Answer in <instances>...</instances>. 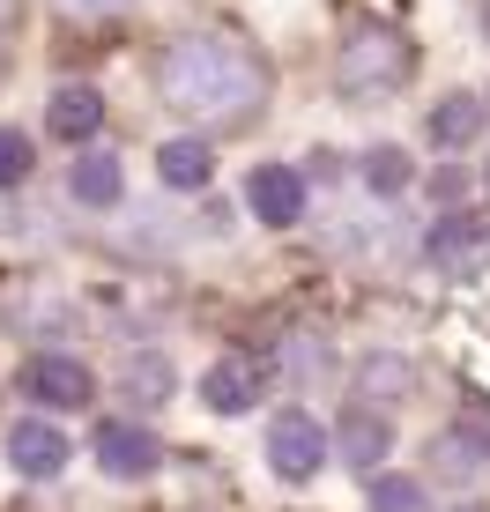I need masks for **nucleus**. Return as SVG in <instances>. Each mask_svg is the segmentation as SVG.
<instances>
[{
	"label": "nucleus",
	"instance_id": "4be33fe9",
	"mask_svg": "<svg viewBox=\"0 0 490 512\" xmlns=\"http://www.w3.org/2000/svg\"><path fill=\"white\" fill-rule=\"evenodd\" d=\"M461 512H476V505H461Z\"/></svg>",
	"mask_w": 490,
	"mask_h": 512
},
{
	"label": "nucleus",
	"instance_id": "6e6552de",
	"mask_svg": "<svg viewBox=\"0 0 490 512\" xmlns=\"http://www.w3.org/2000/svg\"><path fill=\"white\" fill-rule=\"evenodd\" d=\"M245 201H253V216L268 223V231H290V223H305V171L260 164L253 179H245Z\"/></svg>",
	"mask_w": 490,
	"mask_h": 512
},
{
	"label": "nucleus",
	"instance_id": "1a4fd4ad",
	"mask_svg": "<svg viewBox=\"0 0 490 512\" xmlns=\"http://www.w3.org/2000/svg\"><path fill=\"white\" fill-rule=\"evenodd\" d=\"M335 446H342L349 468L379 475V461H387V446H394V431H387V416H379L372 401H357V409H342V423H335Z\"/></svg>",
	"mask_w": 490,
	"mask_h": 512
},
{
	"label": "nucleus",
	"instance_id": "9b49d317",
	"mask_svg": "<svg viewBox=\"0 0 490 512\" xmlns=\"http://www.w3.org/2000/svg\"><path fill=\"white\" fill-rule=\"evenodd\" d=\"M112 386L134 401V409H164V401H171V386H179V372H171V357H164V349H134V357H119Z\"/></svg>",
	"mask_w": 490,
	"mask_h": 512
},
{
	"label": "nucleus",
	"instance_id": "9d476101",
	"mask_svg": "<svg viewBox=\"0 0 490 512\" xmlns=\"http://www.w3.org/2000/svg\"><path fill=\"white\" fill-rule=\"evenodd\" d=\"M156 179H164V193H208V179H216V149H208L201 134H179L156 149Z\"/></svg>",
	"mask_w": 490,
	"mask_h": 512
},
{
	"label": "nucleus",
	"instance_id": "f03ea898",
	"mask_svg": "<svg viewBox=\"0 0 490 512\" xmlns=\"http://www.w3.org/2000/svg\"><path fill=\"white\" fill-rule=\"evenodd\" d=\"M409 75H416V45L394 23H349V38L335 45L342 97H394Z\"/></svg>",
	"mask_w": 490,
	"mask_h": 512
},
{
	"label": "nucleus",
	"instance_id": "f257e3e1",
	"mask_svg": "<svg viewBox=\"0 0 490 512\" xmlns=\"http://www.w3.org/2000/svg\"><path fill=\"white\" fill-rule=\"evenodd\" d=\"M268 60L231 30H186L156 52V97L171 119H194L208 134H245L268 104Z\"/></svg>",
	"mask_w": 490,
	"mask_h": 512
},
{
	"label": "nucleus",
	"instance_id": "ddd939ff",
	"mask_svg": "<svg viewBox=\"0 0 490 512\" xmlns=\"http://www.w3.org/2000/svg\"><path fill=\"white\" fill-rule=\"evenodd\" d=\"M67 193H75L82 208H119V193H127V171H119L112 149H82L75 164H67Z\"/></svg>",
	"mask_w": 490,
	"mask_h": 512
},
{
	"label": "nucleus",
	"instance_id": "4468645a",
	"mask_svg": "<svg viewBox=\"0 0 490 512\" xmlns=\"http://www.w3.org/2000/svg\"><path fill=\"white\" fill-rule=\"evenodd\" d=\"M424 253L439 260V268H476V260L490 253V231L476 216H439V231L424 238Z\"/></svg>",
	"mask_w": 490,
	"mask_h": 512
},
{
	"label": "nucleus",
	"instance_id": "6ab92c4d",
	"mask_svg": "<svg viewBox=\"0 0 490 512\" xmlns=\"http://www.w3.org/2000/svg\"><path fill=\"white\" fill-rule=\"evenodd\" d=\"M372 512H424V483L416 475H372Z\"/></svg>",
	"mask_w": 490,
	"mask_h": 512
},
{
	"label": "nucleus",
	"instance_id": "0eeeda50",
	"mask_svg": "<svg viewBox=\"0 0 490 512\" xmlns=\"http://www.w3.org/2000/svg\"><path fill=\"white\" fill-rule=\"evenodd\" d=\"M260 394H268V357H253V349H238V357H216L201 372V401L216 416H245L260 409Z\"/></svg>",
	"mask_w": 490,
	"mask_h": 512
},
{
	"label": "nucleus",
	"instance_id": "f3484780",
	"mask_svg": "<svg viewBox=\"0 0 490 512\" xmlns=\"http://www.w3.org/2000/svg\"><path fill=\"white\" fill-rule=\"evenodd\" d=\"M30 171H38V141H30L23 127H0V193L30 186Z\"/></svg>",
	"mask_w": 490,
	"mask_h": 512
},
{
	"label": "nucleus",
	"instance_id": "aec40b11",
	"mask_svg": "<svg viewBox=\"0 0 490 512\" xmlns=\"http://www.w3.org/2000/svg\"><path fill=\"white\" fill-rule=\"evenodd\" d=\"M60 8H67V15H82V23H97V15H119L127 0H60Z\"/></svg>",
	"mask_w": 490,
	"mask_h": 512
},
{
	"label": "nucleus",
	"instance_id": "2eb2a0df",
	"mask_svg": "<svg viewBox=\"0 0 490 512\" xmlns=\"http://www.w3.org/2000/svg\"><path fill=\"white\" fill-rule=\"evenodd\" d=\"M483 119H490V112H483V97H468V90H461V97H446L439 112H431V141H439V149H468V141L483 134Z\"/></svg>",
	"mask_w": 490,
	"mask_h": 512
},
{
	"label": "nucleus",
	"instance_id": "423d86ee",
	"mask_svg": "<svg viewBox=\"0 0 490 512\" xmlns=\"http://www.w3.org/2000/svg\"><path fill=\"white\" fill-rule=\"evenodd\" d=\"M67 461H75V446H67V431L52 416H23L8 431V468L23 475V483H60Z\"/></svg>",
	"mask_w": 490,
	"mask_h": 512
},
{
	"label": "nucleus",
	"instance_id": "dca6fc26",
	"mask_svg": "<svg viewBox=\"0 0 490 512\" xmlns=\"http://www.w3.org/2000/svg\"><path fill=\"white\" fill-rule=\"evenodd\" d=\"M409 386H416L409 357H387V349H379V357H364V364H357V401H401Z\"/></svg>",
	"mask_w": 490,
	"mask_h": 512
},
{
	"label": "nucleus",
	"instance_id": "39448f33",
	"mask_svg": "<svg viewBox=\"0 0 490 512\" xmlns=\"http://www.w3.org/2000/svg\"><path fill=\"white\" fill-rule=\"evenodd\" d=\"M268 468L283 475V483H312V475L327 468V431H320V416H305V409H283L268 423Z\"/></svg>",
	"mask_w": 490,
	"mask_h": 512
},
{
	"label": "nucleus",
	"instance_id": "7ed1b4c3",
	"mask_svg": "<svg viewBox=\"0 0 490 512\" xmlns=\"http://www.w3.org/2000/svg\"><path fill=\"white\" fill-rule=\"evenodd\" d=\"M15 386H23V401H38L45 416H75V409H90V401H97V372L82 357H67V349H38V357H23Z\"/></svg>",
	"mask_w": 490,
	"mask_h": 512
},
{
	"label": "nucleus",
	"instance_id": "412c9836",
	"mask_svg": "<svg viewBox=\"0 0 490 512\" xmlns=\"http://www.w3.org/2000/svg\"><path fill=\"white\" fill-rule=\"evenodd\" d=\"M15 8H23V0H0V23H8V15H15Z\"/></svg>",
	"mask_w": 490,
	"mask_h": 512
},
{
	"label": "nucleus",
	"instance_id": "20e7f679",
	"mask_svg": "<svg viewBox=\"0 0 490 512\" xmlns=\"http://www.w3.org/2000/svg\"><path fill=\"white\" fill-rule=\"evenodd\" d=\"M90 453H97V468L112 475V483H142V475H156V461H164V438H156L142 416H104Z\"/></svg>",
	"mask_w": 490,
	"mask_h": 512
},
{
	"label": "nucleus",
	"instance_id": "f8f14e48",
	"mask_svg": "<svg viewBox=\"0 0 490 512\" xmlns=\"http://www.w3.org/2000/svg\"><path fill=\"white\" fill-rule=\"evenodd\" d=\"M97 127H104V97L90 90V82L52 90V104H45V134L52 141H97Z\"/></svg>",
	"mask_w": 490,
	"mask_h": 512
},
{
	"label": "nucleus",
	"instance_id": "a211bd4d",
	"mask_svg": "<svg viewBox=\"0 0 490 512\" xmlns=\"http://www.w3.org/2000/svg\"><path fill=\"white\" fill-rule=\"evenodd\" d=\"M409 179H416V171H409V156H401V149H372V156H364V186L387 193V201H394V193H409Z\"/></svg>",
	"mask_w": 490,
	"mask_h": 512
}]
</instances>
